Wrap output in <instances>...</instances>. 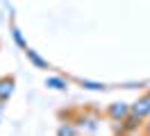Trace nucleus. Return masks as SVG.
<instances>
[{
	"label": "nucleus",
	"mask_w": 150,
	"mask_h": 136,
	"mask_svg": "<svg viewBox=\"0 0 150 136\" xmlns=\"http://www.w3.org/2000/svg\"><path fill=\"white\" fill-rule=\"evenodd\" d=\"M80 84L84 86V89H91V91H105L103 84H98V82H89V80H80Z\"/></svg>",
	"instance_id": "6"
},
{
	"label": "nucleus",
	"mask_w": 150,
	"mask_h": 136,
	"mask_svg": "<svg viewBox=\"0 0 150 136\" xmlns=\"http://www.w3.org/2000/svg\"><path fill=\"white\" fill-rule=\"evenodd\" d=\"M130 113H134V116L141 118V120H143L146 116H150V95L141 98L139 102H134V104L130 107Z\"/></svg>",
	"instance_id": "2"
},
{
	"label": "nucleus",
	"mask_w": 150,
	"mask_h": 136,
	"mask_svg": "<svg viewBox=\"0 0 150 136\" xmlns=\"http://www.w3.org/2000/svg\"><path fill=\"white\" fill-rule=\"evenodd\" d=\"M77 129L75 127H71V125H64V127H59V134H75Z\"/></svg>",
	"instance_id": "8"
},
{
	"label": "nucleus",
	"mask_w": 150,
	"mask_h": 136,
	"mask_svg": "<svg viewBox=\"0 0 150 136\" xmlns=\"http://www.w3.org/2000/svg\"><path fill=\"white\" fill-rule=\"evenodd\" d=\"M46 86L57 89V91H64V89H66V82L62 80V77H50V80H46Z\"/></svg>",
	"instance_id": "5"
},
{
	"label": "nucleus",
	"mask_w": 150,
	"mask_h": 136,
	"mask_svg": "<svg viewBox=\"0 0 150 136\" xmlns=\"http://www.w3.org/2000/svg\"><path fill=\"white\" fill-rule=\"evenodd\" d=\"M25 52H28V59L34 63L37 68H48V61H46V59H41V57H39L34 50H25Z\"/></svg>",
	"instance_id": "4"
},
{
	"label": "nucleus",
	"mask_w": 150,
	"mask_h": 136,
	"mask_svg": "<svg viewBox=\"0 0 150 136\" xmlns=\"http://www.w3.org/2000/svg\"><path fill=\"white\" fill-rule=\"evenodd\" d=\"M146 132H148V134H150V123H148V127H146Z\"/></svg>",
	"instance_id": "9"
},
{
	"label": "nucleus",
	"mask_w": 150,
	"mask_h": 136,
	"mask_svg": "<svg viewBox=\"0 0 150 136\" xmlns=\"http://www.w3.org/2000/svg\"><path fill=\"white\" fill-rule=\"evenodd\" d=\"M14 91V80L11 77H0V100H7Z\"/></svg>",
	"instance_id": "3"
},
{
	"label": "nucleus",
	"mask_w": 150,
	"mask_h": 136,
	"mask_svg": "<svg viewBox=\"0 0 150 136\" xmlns=\"http://www.w3.org/2000/svg\"><path fill=\"white\" fill-rule=\"evenodd\" d=\"M11 34H14V41H16V43H18L21 48H25V41H23V34H21L18 30H16V27L11 30Z\"/></svg>",
	"instance_id": "7"
},
{
	"label": "nucleus",
	"mask_w": 150,
	"mask_h": 136,
	"mask_svg": "<svg viewBox=\"0 0 150 136\" xmlns=\"http://www.w3.org/2000/svg\"><path fill=\"white\" fill-rule=\"evenodd\" d=\"M127 113H130V107H127V104H123V102H114V104L107 107V116L112 118L114 123H121Z\"/></svg>",
	"instance_id": "1"
}]
</instances>
